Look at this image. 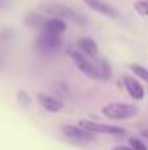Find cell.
<instances>
[{
    "label": "cell",
    "instance_id": "1",
    "mask_svg": "<svg viewBox=\"0 0 148 150\" xmlns=\"http://www.w3.org/2000/svg\"><path fill=\"white\" fill-rule=\"evenodd\" d=\"M38 11L44 12V14H47V16H51V18H58V19H65V21L72 19V21L80 23V25L85 23L84 16L78 11H75L73 7H70V5H63V4H42L38 7Z\"/></svg>",
    "mask_w": 148,
    "mask_h": 150
},
{
    "label": "cell",
    "instance_id": "2",
    "mask_svg": "<svg viewBox=\"0 0 148 150\" xmlns=\"http://www.w3.org/2000/svg\"><path fill=\"white\" fill-rule=\"evenodd\" d=\"M37 49L42 54H54L61 49V35L42 28L37 37Z\"/></svg>",
    "mask_w": 148,
    "mask_h": 150
},
{
    "label": "cell",
    "instance_id": "3",
    "mask_svg": "<svg viewBox=\"0 0 148 150\" xmlns=\"http://www.w3.org/2000/svg\"><path fill=\"white\" fill-rule=\"evenodd\" d=\"M136 107L134 105H127V103H110L106 107H103L101 113L108 119L113 120H127L131 117L136 115Z\"/></svg>",
    "mask_w": 148,
    "mask_h": 150
},
{
    "label": "cell",
    "instance_id": "4",
    "mask_svg": "<svg viewBox=\"0 0 148 150\" xmlns=\"http://www.w3.org/2000/svg\"><path fill=\"white\" fill-rule=\"evenodd\" d=\"M68 54H70V58L73 59L75 67L80 70V72H84V74L87 75L89 79H94V80H98V79H101L99 77V72H98V67L91 61V59H87L78 49H73V47H70L68 49Z\"/></svg>",
    "mask_w": 148,
    "mask_h": 150
},
{
    "label": "cell",
    "instance_id": "5",
    "mask_svg": "<svg viewBox=\"0 0 148 150\" xmlns=\"http://www.w3.org/2000/svg\"><path fill=\"white\" fill-rule=\"evenodd\" d=\"M78 126L89 133H101V134H115V136H122L125 134V131L118 126H110V124H101V122H92V120H80Z\"/></svg>",
    "mask_w": 148,
    "mask_h": 150
},
{
    "label": "cell",
    "instance_id": "6",
    "mask_svg": "<svg viewBox=\"0 0 148 150\" xmlns=\"http://www.w3.org/2000/svg\"><path fill=\"white\" fill-rule=\"evenodd\" d=\"M63 134L73 143H92L94 142V134L82 129L80 126H65Z\"/></svg>",
    "mask_w": 148,
    "mask_h": 150
},
{
    "label": "cell",
    "instance_id": "7",
    "mask_svg": "<svg viewBox=\"0 0 148 150\" xmlns=\"http://www.w3.org/2000/svg\"><path fill=\"white\" fill-rule=\"evenodd\" d=\"M84 4L89 5L92 11H96V12L101 14V16H106V18H118V11H117L113 5L103 2V0H84Z\"/></svg>",
    "mask_w": 148,
    "mask_h": 150
},
{
    "label": "cell",
    "instance_id": "8",
    "mask_svg": "<svg viewBox=\"0 0 148 150\" xmlns=\"http://www.w3.org/2000/svg\"><path fill=\"white\" fill-rule=\"evenodd\" d=\"M124 86H125V89H127V93H129V96H131L132 100L140 101V100L145 98V89H143V86H141L132 75H124Z\"/></svg>",
    "mask_w": 148,
    "mask_h": 150
},
{
    "label": "cell",
    "instance_id": "9",
    "mask_svg": "<svg viewBox=\"0 0 148 150\" xmlns=\"http://www.w3.org/2000/svg\"><path fill=\"white\" fill-rule=\"evenodd\" d=\"M77 49H78L82 54H85V56H89V58H94V59L99 56L98 44H96V40H92L91 37L78 38V42H77Z\"/></svg>",
    "mask_w": 148,
    "mask_h": 150
},
{
    "label": "cell",
    "instance_id": "10",
    "mask_svg": "<svg viewBox=\"0 0 148 150\" xmlns=\"http://www.w3.org/2000/svg\"><path fill=\"white\" fill-rule=\"evenodd\" d=\"M38 103L42 105L44 110H47V112H51V113L59 112L65 107V103L61 100H58L54 96H49V94H38Z\"/></svg>",
    "mask_w": 148,
    "mask_h": 150
},
{
    "label": "cell",
    "instance_id": "11",
    "mask_svg": "<svg viewBox=\"0 0 148 150\" xmlns=\"http://www.w3.org/2000/svg\"><path fill=\"white\" fill-rule=\"evenodd\" d=\"M44 28L45 30H51V32H54V33H63L65 30H66V21L65 19H58V18H49L47 21H45V25H44Z\"/></svg>",
    "mask_w": 148,
    "mask_h": 150
},
{
    "label": "cell",
    "instance_id": "12",
    "mask_svg": "<svg viewBox=\"0 0 148 150\" xmlns=\"http://www.w3.org/2000/svg\"><path fill=\"white\" fill-rule=\"evenodd\" d=\"M98 65H99V67H98L99 77L105 79V80H108V79L111 77V68H110V65H108V61L101 58V59H98Z\"/></svg>",
    "mask_w": 148,
    "mask_h": 150
},
{
    "label": "cell",
    "instance_id": "13",
    "mask_svg": "<svg viewBox=\"0 0 148 150\" xmlns=\"http://www.w3.org/2000/svg\"><path fill=\"white\" fill-rule=\"evenodd\" d=\"M45 21H47V19H44L42 16H38L37 12H32V14L26 16V21H25V23H26L28 26H42V28H44Z\"/></svg>",
    "mask_w": 148,
    "mask_h": 150
},
{
    "label": "cell",
    "instance_id": "14",
    "mask_svg": "<svg viewBox=\"0 0 148 150\" xmlns=\"http://www.w3.org/2000/svg\"><path fill=\"white\" fill-rule=\"evenodd\" d=\"M132 5L140 16H148V0H136Z\"/></svg>",
    "mask_w": 148,
    "mask_h": 150
},
{
    "label": "cell",
    "instance_id": "15",
    "mask_svg": "<svg viewBox=\"0 0 148 150\" xmlns=\"http://www.w3.org/2000/svg\"><path fill=\"white\" fill-rule=\"evenodd\" d=\"M131 70H132L134 75H138L141 80L148 82V70L145 68V67H141V65H131Z\"/></svg>",
    "mask_w": 148,
    "mask_h": 150
},
{
    "label": "cell",
    "instance_id": "16",
    "mask_svg": "<svg viewBox=\"0 0 148 150\" xmlns=\"http://www.w3.org/2000/svg\"><path fill=\"white\" fill-rule=\"evenodd\" d=\"M129 143H131V149H132V150H148L147 145H143V142H140V140H138V138H134V136L129 140Z\"/></svg>",
    "mask_w": 148,
    "mask_h": 150
},
{
    "label": "cell",
    "instance_id": "17",
    "mask_svg": "<svg viewBox=\"0 0 148 150\" xmlns=\"http://www.w3.org/2000/svg\"><path fill=\"white\" fill-rule=\"evenodd\" d=\"M18 98H19L21 105H28V103H30V100H28V94H26V93H19V94H18Z\"/></svg>",
    "mask_w": 148,
    "mask_h": 150
},
{
    "label": "cell",
    "instance_id": "18",
    "mask_svg": "<svg viewBox=\"0 0 148 150\" xmlns=\"http://www.w3.org/2000/svg\"><path fill=\"white\" fill-rule=\"evenodd\" d=\"M111 150H132L131 147H125V145H118V147H113Z\"/></svg>",
    "mask_w": 148,
    "mask_h": 150
},
{
    "label": "cell",
    "instance_id": "19",
    "mask_svg": "<svg viewBox=\"0 0 148 150\" xmlns=\"http://www.w3.org/2000/svg\"><path fill=\"white\" fill-rule=\"evenodd\" d=\"M143 136H145V138H148V129H145V131H143Z\"/></svg>",
    "mask_w": 148,
    "mask_h": 150
},
{
    "label": "cell",
    "instance_id": "20",
    "mask_svg": "<svg viewBox=\"0 0 148 150\" xmlns=\"http://www.w3.org/2000/svg\"><path fill=\"white\" fill-rule=\"evenodd\" d=\"M0 67H2V59H0Z\"/></svg>",
    "mask_w": 148,
    "mask_h": 150
}]
</instances>
